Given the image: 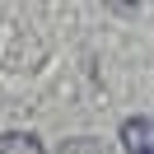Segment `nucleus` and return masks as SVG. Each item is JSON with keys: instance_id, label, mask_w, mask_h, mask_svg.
<instances>
[{"instance_id": "nucleus-1", "label": "nucleus", "mask_w": 154, "mask_h": 154, "mask_svg": "<svg viewBox=\"0 0 154 154\" xmlns=\"http://www.w3.org/2000/svg\"><path fill=\"white\" fill-rule=\"evenodd\" d=\"M23 145H28V140H14V145L5 140V145H0V154H10V149H23Z\"/></svg>"}]
</instances>
